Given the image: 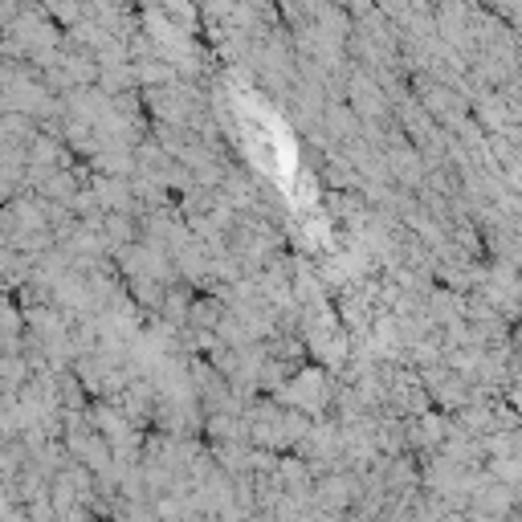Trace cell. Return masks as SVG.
<instances>
[{"mask_svg":"<svg viewBox=\"0 0 522 522\" xmlns=\"http://www.w3.org/2000/svg\"><path fill=\"white\" fill-rule=\"evenodd\" d=\"M490 478L502 486H522V457H490Z\"/></svg>","mask_w":522,"mask_h":522,"instance_id":"6da1fadb","label":"cell"},{"mask_svg":"<svg viewBox=\"0 0 522 522\" xmlns=\"http://www.w3.org/2000/svg\"><path fill=\"white\" fill-rule=\"evenodd\" d=\"M510 347H514V351H518V355H522V323H518V331H514V335H510Z\"/></svg>","mask_w":522,"mask_h":522,"instance_id":"7a4b0ae2","label":"cell"}]
</instances>
